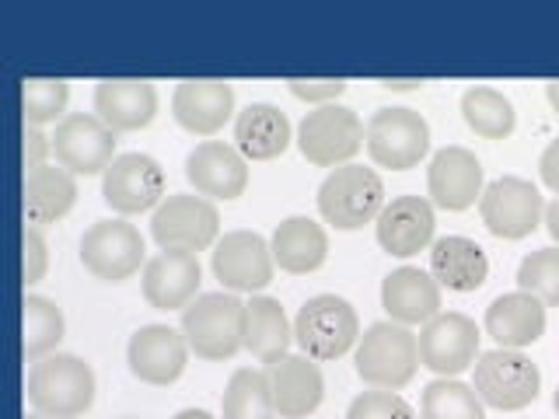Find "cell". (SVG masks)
Returning <instances> with one entry per match:
<instances>
[{
    "label": "cell",
    "instance_id": "1",
    "mask_svg": "<svg viewBox=\"0 0 559 419\" xmlns=\"http://www.w3.org/2000/svg\"><path fill=\"white\" fill-rule=\"evenodd\" d=\"M28 402L39 416L78 419L95 406V371L74 354H49L32 363Z\"/></svg>",
    "mask_w": 559,
    "mask_h": 419
},
{
    "label": "cell",
    "instance_id": "2",
    "mask_svg": "<svg viewBox=\"0 0 559 419\" xmlns=\"http://www.w3.org/2000/svg\"><path fill=\"white\" fill-rule=\"evenodd\" d=\"M182 336L200 360H231L245 349V301L235 294H200L182 311Z\"/></svg>",
    "mask_w": 559,
    "mask_h": 419
},
{
    "label": "cell",
    "instance_id": "3",
    "mask_svg": "<svg viewBox=\"0 0 559 419\" xmlns=\"http://www.w3.org/2000/svg\"><path fill=\"white\" fill-rule=\"evenodd\" d=\"M354 363L364 384L381 392H399L416 378L419 339L399 322H374L360 336Z\"/></svg>",
    "mask_w": 559,
    "mask_h": 419
},
{
    "label": "cell",
    "instance_id": "4",
    "mask_svg": "<svg viewBox=\"0 0 559 419\" xmlns=\"http://www.w3.org/2000/svg\"><path fill=\"white\" fill-rule=\"evenodd\" d=\"M294 343L301 346L305 357L319 363L346 357L360 343V319L354 304L336 294L308 297L294 319Z\"/></svg>",
    "mask_w": 559,
    "mask_h": 419
},
{
    "label": "cell",
    "instance_id": "5",
    "mask_svg": "<svg viewBox=\"0 0 559 419\" xmlns=\"http://www.w3.org/2000/svg\"><path fill=\"white\" fill-rule=\"evenodd\" d=\"M384 210V182L381 175L364 165H343L325 175L319 185V214L336 231H360L374 224Z\"/></svg>",
    "mask_w": 559,
    "mask_h": 419
},
{
    "label": "cell",
    "instance_id": "6",
    "mask_svg": "<svg viewBox=\"0 0 559 419\" xmlns=\"http://www.w3.org/2000/svg\"><path fill=\"white\" fill-rule=\"evenodd\" d=\"M472 371H476L472 388L483 398V406L500 412L528 409L542 388L538 363L532 357H524L521 349H500V346L489 349V354H479Z\"/></svg>",
    "mask_w": 559,
    "mask_h": 419
},
{
    "label": "cell",
    "instance_id": "7",
    "mask_svg": "<svg viewBox=\"0 0 559 419\" xmlns=\"http://www.w3.org/2000/svg\"><path fill=\"white\" fill-rule=\"evenodd\" d=\"M367 144V127L346 105H319L297 127V147L314 168H343Z\"/></svg>",
    "mask_w": 559,
    "mask_h": 419
},
{
    "label": "cell",
    "instance_id": "8",
    "mask_svg": "<svg viewBox=\"0 0 559 419\" xmlns=\"http://www.w3.org/2000/svg\"><path fill=\"white\" fill-rule=\"evenodd\" d=\"M419 367L437 378H459L479 360V325L462 311H441L419 332Z\"/></svg>",
    "mask_w": 559,
    "mask_h": 419
},
{
    "label": "cell",
    "instance_id": "9",
    "mask_svg": "<svg viewBox=\"0 0 559 419\" xmlns=\"http://www.w3.org/2000/svg\"><path fill=\"white\" fill-rule=\"evenodd\" d=\"M479 214L489 235L503 241H521L538 231L542 217H546V203H542V192L528 179L503 175V179L483 189Z\"/></svg>",
    "mask_w": 559,
    "mask_h": 419
},
{
    "label": "cell",
    "instance_id": "10",
    "mask_svg": "<svg viewBox=\"0 0 559 419\" xmlns=\"http://www.w3.org/2000/svg\"><path fill=\"white\" fill-rule=\"evenodd\" d=\"M430 151V127L416 109H378L367 122V154L392 171H409Z\"/></svg>",
    "mask_w": 559,
    "mask_h": 419
},
{
    "label": "cell",
    "instance_id": "11",
    "mask_svg": "<svg viewBox=\"0 0 559 419\" xmlns=\"http://www.w3.org/2000/svg\"><path fill=\"white\" fill-rule=\"evenodd\" d=\"M221 235V214L217 206L203 196H165V203L151 217V238L162 244V252H206L217 244Z\"/></svg>",
    "mask_w": 559,
    "mask_h": 419
},
{
    "label": "cell",
    "instance_id": "12",
    "mask_svg": "<svg viewBox=\"0 0 559 419\" xmlns=\"http://www.w3.org/2000/svg\"><path fill=\"white\" fill-rule=\"evenodd\" d=\"M81 262L84 270L105 284H122L144 262V238L130 220H98L81 235Z\"/></svg>",
    "mask_w": 559,
    "mask_h": 419
},
{
    "label": "cell",
    "instance_id": "13",
    "mask_svg": "<svg viewBox=\"0 0 559 419\" xmlns=\"http://www.w3.org/2000/svg\"><path fill=\"white\" fill-rule=\"evenodd\" d=\"M102 200L119 217L147 214L165 203V171L147 154H119L102 175Z\"/></svg>",
    "mask_w": 559,
    "mask_h": 419
},
{
    "label": "cell",
    "instance_id": "14",
    "mask_svg": "<svg viewBox=\"0 0 559 419\" xmlns=\"http://www.w3.org/2000/svg\"><path fill=\"white\" fill-rule=\"evenodd\" d=\"M210 270L221 279V287L235 294H255L273 284V249L255 231H231L214 244Z\"/></svg>",
    "mask_w": 559,
    "mask_h": 419
},
{
    "label": "cell",
    "instance_id": "15",
    "mask_svg": "<svg viewBox=\"0 0 559 419\" xmlns=\"http://www.w3.org/2000/svg\"><path fill=\"white\" fill-rule=\"evenodd\" d=\"M52 154L70 175H105V168L116 161V133L98 116L70 112L63 122H57Z\"/></svg>",
    "mask_w": 559,
    "mask_h": 419
},
{
    "label": "cell",
    "instance_id": "16",
    "mask_svg": "<svg viewBox=\"0 0 559 419\" xmlns=\"http://www.w3.org/2000/svg\"><path fill=\"white\" fill-rule=\"evenodd\" d=\"M127 363L136 381L165 388V384H175L182 378L189 363V343L171 325H144L130 336Z\"/></svg>",
    "mask_w": 559,
    "mask_h": 419
},
{
    "label": "cell",
    "instance_id": "17",
    "mask_svg": "<svg viewBox=\"0 0 559 419\" xmlns=\"http://www.w3.org/2000/svg\"><path fill=\"white\" fill-rule=\"evenodd\" d=\"M186 179L203 200H238L249 189V161L238 147L221 140H203L186 157Z\"/></svg>",
    "mask_w": 559,
    "mask_h": 419
},
{
    "label": "cell",
    "instance_id": "18",
    "mask_svg": "<svg viewBox=\"0 0 559 419\" xmlns=\"http://www.w3.org/2000/svg\"><path fill=\"white\" fill-rule=\"evenodd\" d=\"M483 165L468 147H444L430 157L427 168V196L437 210L462 214L483 200Z\"/></svg>",
    "mask_w": 559,
    "mask_h": 419
},
{
    "label": "cell",
    "instance_id": "19",
    "mask_svg": "<svg viewBox=\"0 0 559 419\" xmlns=\"http://www.w3.org/2000/svg\"><path fill=\"white\" fill-rule=\"evenodd\" d=\"M266 381L280 419H305L311 412H319L325 398V378L319 371V363L305 354L301 357L287 354L266 363Z\"/></svg>",
    "mask_w": 559,
    "mask_h": 419
},
{
    "label": "cell",
    "instance_id": "20",
    "mask_svg": "<svg viewBox=\"0 0 559 419\" xmlns=\"http://www.w3.org/2000/svg\"><path fill=\"white\" fill-rule=\"evenodd\" d=\"M203 270L197 252H157L144 266V301L154 311H186L200 297Z\"/></svg>",
    "mask_w": 559,
    "mask_h": 419
},
{
    "label": "cell",
    "instance_id": "21",
    "mask_svg": "<svg viewBox=\"0 0 559 419\" xmlns=\"http://www.w3.org/2000/svg\"><path fill=\"white\" fill-rule=\"evenodd\" d=\"M378 244L395 259H413L433 244L437 217L427 196H395L374 220Z\"/></svg>",
    "mask_w": 559,
    "mask_h": 419
},
{
    "label": "cell",
    "instance_id": "22",
    "mask_svg": "<svg viewBox=\"0 0 559 419\" xmlns=\"http://www.w3.org/2000/svg\"><path fill=\"white\" fill-rule=\"evenodd\" d=\"M171 116L189 133L214 136L235 116V87L217 77L179 81L171 95Z\"/></svg>",
    "mask_w": 559,
    "mask_h": 419
},
{
    "label": "cell",
    "instance_id": "23",
    "mask_svg": "<svg viewBox=\"0 0 559 419\" xmlns=\"http://www.w3.org/2000/svg\"><path fill=\"white\" fill-rule=\"evenodd\" d=\"M95 116L112 133L144 130L157 116V92L151 81L140 77H109L95 87Z\"/></svg>",
    "mask_w": 559,
    "mask_h": 419
},
{
    "label": "cell",
    "instance_id": "24",
    "mask_svg": "<svg viewBox=\"0 0 559 419\" xmlns=\"http://www.w3.org/2000/svg\"><path fill=\"white\" fill-rule=\"evenodd\" d=\"M381 308L399 325H427L441 314V284L416 266L392 270L381 284Z\"/></svg>",
    "mask_w": 559,
    "mask_h": 419
},
{
    "label": "cell",
    "instance_id": "25",
    "mask_svg": "<svg viewBox=\"0 0 559 419\" xmlns=\"http://www.w3.org/2000/svg\"><path fill=\"white\" fill-rule=\"evenodd\" d=\"M483 328L500 349H524L546 336V304L524 290L500 294L486 308Z\"/></svg>",
    "mask_w": 559,
    "mask_h": 419
},
{
    "label": "cell",
    "instance_id": "26",
    "mask_svg": "<svg viewBox=\"0 0 559 419\" xmlns=\"http://www.w3.org/2000/svg\"><path fill=\"white\" fill-rule=\"evenodd\" d=\"M430 276L454 294H472L489 279V259L472 238L448 235L430 244Z\"/></svg>",
    "mask_w": 559,
    "mask_h": 419
},
{
    "label": "cell",
    "instance_id": "27",
    "mask_svg": "<svg viewBox=\"0 0 559 419\" xmlns=\"http://www.w3.org/2000/svg\"><path fill=\"white\" fill-rule=\"evenodd\" d=\"M235 147L245 161H273L290 147V119L270 101H252L235 116Z\"/></svg>",
    "mask_w": 559,
    "mask_h": 419
},
{
    "label": "cell",
    "instance_id": "28",
    "mask_svg": "<svg viewBox=\"0 0 559 419\" xmlns=\"http://www.w3.org/2000/svg\"><path fill=\"white\" fill-rule=\"evenodd\" d=\"M273 262L284 273L305 276L325 266L329 259V235L322 224H314L311 217H287L284 224H276L273 231Z\"/></svg>",
    "mask_w": 559,
    "mask_h": 419
},
{
    "label": "cell",
    "instance_id": "29",
    "mask_svg": "<svg viewBox=\"0 0 559 419\" xmlns=\"http://www.w3.org/2000/svg\"><path fill=\"white\" fill-rule=\"evenodd\" d=\"M78 203L74 175L60 165H43L25 175V220L32 227H49L63 220Z\"/></svg>",
    "mask_w": 559,
    "mask_h": 419
},
{
    "label": "cell",
    "instance_id": "30",
    "mask_svg": "<svg viewBox=\"0 0 559 419\" xmlns=\"http://www.w3.org/2000/svg\"><path fill=\"white\" fill-rule=\"evenodd\" d=\"M290 339H294V328L276 297H252V301L245 304V349H249L255 360L273 363L280 357H287Z\"/></svg>",
    "mask_w": 559,
    "mask_h": 419
},
{
    "label": "cell",
    "instance_id": "31",
    "mask_svg": "<svg viewBox=\"0 0 559 419\" xmlns=\"http://www.w3.org/2000/svg\"><path fill=\"white\" fill-rule=\"evenodd\" d=\"M462 116L468 130L483 140H507L518 127L514 105L497 87H468L462 95Z\"/></svg>",
    "mask_w": 559,
    "mask_h": 419
},
{
    "label": "cell",
    "instance_id": "32",
    "mask_svg": "<svg viewBox=\"0 0 559 419\" xmlns=\"http://www.w3.org/2000/svg\"><path fill=\"white\" fill-rule=\"evenodd\" d=\"M221 412L224 419H276L266 371H252V367L235 371L224 388Z\"/></svg>",
    "mask_w": 559,
    "mask_h": 419
},
{
    "label": "cell",
    "instance_id": "33",
    "mask_svg": "<svg viewBox=\"0 0 559 419\" xmlns=\"http://www.w3.org/2000/svg\"><path fill=\"white\" fill-rule=\"evenodd\" d=\"M419 419H486V406L472 384L454 378H437L424 388Z\"/></svg>",
    "mask_w": 559,
    "mask_h": 419
},
{
    "label": "cell",
    "instance_id": "34",
    "mask_svg": "<svg viewBox=\"0 0 559 419\" xmlns=\"http://www.w3.org/2000/svg\"><path fill=\"white\" fill-rule=\"evenodd\" d=\"M22 308H25V360L35 363L60 346L67 322H63V311L52 304L49 297H39V294H25Z\"/></svg>",
    "mask_w": 559,
    "mask_h": 419
},
{
    "label": "cell",
    "instance_id": "35",
    "mask_svg": "<svg viewBox=\"0 0 559 419\" xmlns=\"http://www.w3.org/2000/svg\"><path fill=\"white\" fill-rule=\"evenodd\" d=\"M70 87L60 77H25L22 81V116L25 127H46V122H63Z\"/></svg>",
    "mask_w": 559,
    "mask_h": 419
},
{
    "label": "cell",
    "instance_id": "36",
    "mask_svg": "<svg viewBox=\"0 0 559 419\" xmlns=\"http://www.w3.org/2000/svg\"><path fill=\"white\" fill-rule=\"evenodd\" d=\"M518 290L538 297L546 308H559V249H538L521 259Z\"/></svg>",
    "mask_w": 559,
    "mask_h": 419
},
{
    "label": "cell",
    "instance_id": "37",
    "mask_svg": "<svg viewBox=\"0 0 559 419\" xmlns=\"http://www.w3.org/2000/svg\"><path fill=\"white\" fill-rule=\"evenodd\" d=\"M346 419H416V412L402 395L374 388L349 402Z\"/></svg>",
    "mask_w": 559,
    "mask_h": 419
},
{
    "label": "cell",
    "instance_id": "38",
    "mask_svg": "<svg viewBox=\"0 0 559 419\" xmlns=\"http://www.w3.org/2000/svg\"><path fill=\"white\" fill-rule=\"evenodd\" d=\"M49 270V244L43 238L39 227H25V238H22V279L25 287L39 284Z\"/></svg>",
    "mask_w": 559,
    "mask_h": 419
},
{
    "label": "cell",
    "instance_id": "39",
    "mask_svg": "<svg viewBox=\"0 0 559 419\" xmlns=\"http://www.w3.org/2000/svg\"><path fill=\"white\" fill-rule=\"evenodd\" d=\"M290 95L301 98V101H311V105H332V98H340L346 92V81L343 77H290L287 81Z\"/></svg>",
    "mask_w": 559,
    "mask_h": 419
},
{
    "label": "cell",
    "instance_id": "40",
    "mask_svg": "<svg viewBox=\"0 0 559 419\" xmlns=\"http://www.w3.org/2000/svg\"><path fill=\"white\" fill-rule=\"evenodd\" d=\"M49 154H52V136L39 133V127H25V147H22V157H25V171L43 168Z\"/></svg>",
    "mask_w": 559,
    "mask_h": 419
},
{
    "label": "cell",
    "instance_id": "41",
    "mask_svg": "<svg viewBox=\"0 0 559 419\" xmlns=\"http://www.w3.org/2000/svg\"><path fill=\"white\" fill-rule=\"evenodd\" d=\"M538 171H542V182H546L556 196H559V136L552 140V144L542 151L538 157Z\"/></svg>",
    "mask_w": 559,
    "mask_h": 419
},
{
    "label": "cell",
    "instance_id": "42",
    "mask_svg": "<svg viewBox=\"0 0 559 419\" xmlns=\"http://www.w3.org/2000/svg\"><path fill=\"white\" fill-rule=\"evenodd\" d=\"M542 224H546V231H549L552 241L559 244V196L546 206V217H542Z\"/></svg>",
    "mask_w": 559,
    "mask_h": 419
},
{
    "label": "cell",
    "instance_id": "43",
    "mask_svg": "<svg viewBox=\"0 0 559 419\" xmlns=\"http://www.w3.org/2000/svg\"><path fill=\"white\" fill-rule=\"evenodd\" d=\"M384 87H392V92H413V87H419V84H424V81H419V77H413V81H381Z\"/></svg>",
    "mask_w": 559,
    "mask_h": 419
},
{
    "label": "cell",
    "instance_id": "44",
    "mask_svg": "<svg viewBox=\"0 0 559 419\" xmlns=\"http://www.w3.org/2000/svg\"><path fill=\"white\" fill-rule=\"evenodd\" d=\"M546 98H549V105L559 112V81H549L546 84Z\"/></svg>",
    "mask_w": 559,
    "mask_h": 419
},
{
    "label": "cell",
    "instance_id": "45",
    "mask_svg": "<svg viewBox=\"0 0 559 419\" xmlns=\"http://www.w3.org/2000/svg\"><path fill=\"white\" fill-rule=\"evenodd\" d=\"M171 419H214L206 409H182L179 416H171Z\"/></svg>",
    "mask_w": 559,
    "mask_h": 419
},
{
    "label": "cell",
    "instance_id": "46",
    "mask_svg": "<svg viewBox=\"0 0 559 419\" xmlns=\"http://www.w3.org/2000/svg\"><path fill=\"white\" fill-rule=\"evenodd\" d=\"M552 406H556V412H559V388H556V398H552Z\"/></svg>",
    "mask_w": 559,
    "mask_h": 419
},
{
    "label": "cell",
    "instance_id": "47",
    "mask_svg": "<svg viewBox=\"0 0 559 419\" xmlns=\"http://www.w3.org/2000/svg\"><path fill=\"white\" fill-rule=\"evenodd\" d=\"M28 419H49V416H39V412H32Z\"/></svg>",
    "mask_w": 559,
    "mask_h": 419
}]
</instances>
